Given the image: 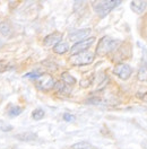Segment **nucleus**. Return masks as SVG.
Returning <instances> with one entry per match:
<instances>
[{
    "label": "nucleus",
    "instance_id": "nucleus-7",
    "mask_svg": "<svg viewBox=\"0 0 147 149\" xmlns=\"http://www.w3.org/2000/svg\"><path fill=\"white\" fill-rule=\"evenodd\" d=\"M91 32H92L91 28H84V29H79V31H75V32L69 34V40L73 42H80L84 38L88 36L91 34Z\"/></svg>",
    "mask_w": 147,
    "mask_h": 149
},
{
    "label": "nucleus",
    "instance_id": "nucleus-13",
    "mask_svg": "<svg viewBox=\"0 0 147 149\" xmlns=\"http://www.w3.org/2000/svg\"><path fill=\"white\" fill-rule=\"evenodd\" d=\"M0 34L4 35V36H9L11 34V27L7 22L0 23Z\"/></svg>",
    "mask_w": 147,
    "mask_h": 149
},
{
    "label": "nucleus",
    "instance_id": "nucleus-20",
    "mask_svg": "<svg viewBox=\"0 0 147 149\" xmlns=\"http://www.w3.org/2000/svg\"><path fill=\"white\" fill-rule=\"evenodd\" d=\"M13 129V127L11 125H8V124H0V130L1 131H10Z\"/></svg>",
    "mask_w": 147,
    "mask_h": 149
},
{
    "label": "nucleus",
    "instance_id": "nucleus-21",
    "mask_svg": "<svg viewBox=\"0 0 147 149\" xmlns=\"http://www.w3.org/2000/svg\"><path fill=\"white\" fill-rule=\"evenodd\" d=\"M41 74H36V72H33V74H27L25 77H27V78H38Z\"/></svg>",
    "mask_w": 147,
    "mask_h": 149
},
{
    "label": "nucleus",
    "instance_id": "nucleus-9",
    "mask_svg": "<svg viewBox=\"0 0 147 149\" xmlns=\"http://www.w3.org/2000/svg\"><path fill=\"white\" fill-rule=\"evenodd\" d=\"M147 2L146 1H143V0H136V1H131L130 2V7L134 13L136 14H141L144 13V10L146 9Z\"/></svg>",
    "mask_w": 147,
    "mask_h": 149
},
{
    "label": "nucleus",
    "instance_id": "nucleus-11",
    "mask_svg": "<svg viewBox=\"0 0 147 149\" xmlns=\"http://www.w3.org/2000/svg\"><path fill=\"white\" fill-rule=\"evenodd\" d=\"M69 50H70V47L68 45V43L67 42H62V41L60 43H58L55 47H53V51H55L57 54H64Z\"/></svg>",
    "mask_w": 147,
    "mask_h": 149
},
{
    "label": "nucleus",
    "instance_id": "nucleus-1",
    "mask_svg": "<svg viewBox=\"0 0 147 149\" xmlns=\"http://www.w3.org/2000/svg\"><path fill=\"white\" fill-rule=\"evenodd\" d=\"M120 44H121V42L119 40H114L110 36L102 37L96 47V54L99 56H108L109 53L117 50Z\"/></svg>",
    "mask_w": 147,
    "mask_h": 149
},
{
    "label": "nucleus",
    "instance_id": "nucleus-15",
    "mask_svg": "<svg viewBox=\"0 0 147 149\" xmlns=\"http://www.w3.org/2000/svg\"><path fill=\"white\" fill-rule=\"evenodd\" d=\"M61 79H62L61 81H64V84L68 85V86H73V85L76 84V79L70 74H68V72H62Z\"/></svg>",
    "mask_w": 147,
    "mask_h": 149
},
{
    "label": "nucleus",
    "instance_id": "nucleus-12",
    "mask_svg": "<svg viewBox=\"0 0 147 149\" xmlns=\"http://www.w3.org/2000/svg\"><path fill=\"white\" fill-rule=\"evenodd\" d=\"M71 149H97L96 147H94L91 142L88 141H80L77 143H74L71 146Z\"/></svg>",
    "mask_w": 147,
    "mask_h": 149
},
{
    "label": "nucleus",
    "instance_id": "nucleus-14",
    "mask_svg": "<svg viewBox=\"0 0 147 149\" xmlns=\"http://www.w3.org/2000/svg\"><path fill=\"white\" fill-rule=\"evenodd\" d=\"M137 78L140 81H147V65H143L137 72Z\"/></svg>",
    "mask_w": 147,
    "mask_h": 149
},
{
    "label": "nucleus",
    "instance_id": "nucleus-6",
    "mask_svg": "<svg viewBox=\"0 0 147 149\" xmlns=\"http://www.w3.org/2000/svg\"><path fill=\"white\" fill-rule=\"evenodd\" d=\"M113 74H117L122 80H127L132 74V69H131L130 65H126V63H119V65H117L114 67Z\"/></svg>",
    "mask_w": 147,
    "mask_h": 149
},
{
    "label": "nucleus",
    "instance_id": "nucleus-16",
    "mask_svg": "<svg viewBox=\"0 0 147 149\" xmlns=\"http://www.w3.org/2000/svg\"><path fill=\"white\" fill-rule=\"evenodd\" d=\"M22 112H23V109L20 106L11 105L9 109H8V115H9L10 118H16V116H18Z\"/></svg>",
    "mask_w": 147,
    "mask_h": 149
},
{
    "label": "nucleus",
    "instance_id": "nucleus-2",
    "mask_svg": "<svg viewBox=\"0 0 147 149\" xmlns=\"http://www.w3.org/2000/svg\"><path fill=\"white\" fill-rule=\"evenodd\" d=\"M121 3V0H102V1H95L93 3V8L95 13L100 17H105L111 10L118 7Z\"/></svg>",
    "mask_w": 147,
    "mask_h": 149
},
{
    "label": "nucleus",
    "instance_id": "nucleus-22",
    "mask_svg": "<svg viewBox=\"0 0 147 149\" xmlns=\"http://www.w3.org/2000/svg\"><path fill=\"white\" fill-rule=\"evenodd\" d=\"M141 98H143V101L144 102H147V93H145L143 96H141Z\"/></svg>",
    "mask_w": 147,
    "mask_h": 149
},
{
    "label": "nucleus",
    "instance_id": "nucleus-3",
    "mask_svg": "<svg viewBox=\"0 0 147 149\" xmlns=\"http://www.w3.org/2000/svg\"><path fill=\"white\" fill-rule=\"evenodd\" d=\"M94 61V53L90 51H84L80 53L74 54L70 56L69 62L73 65H87Z\"/></svg>",
    "mask_w": 147,
    "mask_h": 149
},
{
    "label": "nucleus",
    "instance_id": "nucleus-8",
    "mask_svg": "<svg viewBox=\"0 0 147 149\" xmlns=\"http://www.w3.org/2000/svg\"><path fill=\"white\" fill-rule=\"evenodd\" d=\"M62 40V34L59 32H55L50 35L44 37V45L46 47H55Z\"/></svg>",
    "mask_w": 147,
    "mask_h": 149
},
{
    "label": "nucleus",
    "instance_id": "nucleus-5",
    "mask_svg": "<svg viewBox=\"0 0 147 149\" xmlns=\"http://www.w3.org/2000/svg\"><path fill=\"white\" fill-rule=\"evenodd\" d=\"M94 42H95V37H88L86 40H83L80 42L75 43L73 47H71V49H70L71 56L77 54V53H80V52H84V51H87V49L91 47Z\"/></svg>",
    "mask_w": 147,
    "mask_h": 149
},
{
    "label": "nucleus",
    "instance_id": "nucleus-10",
    "mask_svg": "<svg viewBox=\"0 0 147 149\" xmlns=\"http://www.w3.org/2000/svg\"><path fill=\"white\" fill-rule=\"evenodd\" d=\"M15 138L20 141H35L37 139V134L34 132H31V131H26V132L17 133L15 136Z\"/></svg>",
    "mask_w": 147,
    "mask_h": 149
},
{
    "label": "nucleus",
    "instance_id": "nucleus-17",
    "mask_svg": "<svg viewBox=\"0 0 147 149\" xmlns=\"http://www.w3.org/2000/svg\"><path fill=\"white\" fill-rule=\"evenodd\" d=\"M55 88L59 93H69L70 92V87H68V85H66L64 81H58L55 84Z\"/></svg>",
    "mask_w": 147,
    "mask_h": 149
},
{
    "label": "nucleus",
    "instance_id": "nucleus-4",
    "mask_svg": "<svg viewBox=\"0 0 147 149\" xmlns=\"http://www.w3.org/2000/svg\"><path fill=\"white\" fill-rule=\"evenodd\" d=\"M55 83L53 77L48 74H42L36 79V87L43 92H48V91L55 88Z\"/></svg>",
    "mask_w": 147,
    "mask_h": 149
},
{
    "label": "nucleus",
    "instance_id": "nucleus-18",
    "mask_svg": "<svg viewBox=\"0 0 147 149\" xmlns=\"http://www.w3.org/2000/svg\"><path fill=\"white\" fill-rule=\"evenodd\" d=\"M44 115H46V113H44V111H43L42 109H36V110H34L33 113H32V118H33L35 121H38V120L43 119Z\"/></svg>",
    "mask_w": 147,
    "mask_h": 149
},
{
    "label": "nucleus",
    "instance_id": "nucleus-19",
    "mask_svg": "<svg viewBox=\"0 0 147 149\" xmlns=\"http://www.w3.org/2000/svg\"><path fill=\"white\" fill-rule=\"evenodd\" d=\"M64 121H67V122H73V121H75V116L71 115V114H69V113H64Z\"/></svg>",
    "mask_w": 147,
    "mask_h": 149
}]
</instances>
